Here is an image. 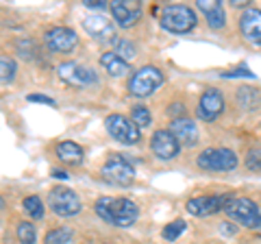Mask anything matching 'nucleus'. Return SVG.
Returning <instances> with one entry per match:
<instances>
[{"label":"nucleus","instance_id":"f257e3e1","mask_svg":"<svg viewBox=\"0 0 261 244\" xmlns=\"http://www.w3.org/2000/svg\"><path fill=\"white\" fill-rule=\"evenodd\" d=\"M94 209L105 223L116 225V227H130L137 221V216H140V207L128 199L100 197L94 203Z\"/></svg>","mask_w":261,"mask_h":244},{"label":"nucleus","instance_id":"f03ea898","mask_svg":"<svg viewBox=\"0 0 261 244\" xmlns=\"http://www.w3.org/2000/svg\"><path fill=\"white\" fill-rule=\"evenodd\" d=\"M159 22L170 33H190L198 18H196V11L187 5H166L161 9Z\"/></svg>","mask_w":261,"mask_h":244},{"label":"nucleus","instance_id":"7ed1b4c3","mask_svg":"<svg viewBox=\"0 0 261 244\" xmlns=\"http://www.w3.org/2000/svg\"><path fill=\"white\" fill-rule=\"evenodd\" d=\"M226 216L231 218L233 223H238L246 229H259L261 223V209L257 207L255 201L244 199V197H235L231 203L226 205Z\"/></svg>","mask_w":261,"mask_h":244},{"label":"nucleus","instance_id":"20e7f679","mask_svg":"<svg viewBox=\"0 0 261 244\" xmlns=\"http://www.w3.org/2000/svg\"><path fill=\"white\" fill-rule=\"evenodd\" d=\"M100 175L105 177V181L107 183L120 185V188H128V185L133 183V179H135V168L124 155H118L116 153V155H111L102 164Z\"/></svg>","mask_w":261,"mask_h":244},{"label":"nucleus","instance_id":"39448f33","mask_svg":"<svg viewBox=\"0 0 261 244\" xmlns=\"http://www.w3.org/2000/svg\"><path fill=\"white\" fill-rule=\"evenodd\" d=\"M105 127H107V133L120 144L133 146L142 140L140 127H137L133 120H128L126 116H122V113H111V116H107L105 118Z\"/></svg>","mask_w":261,"mask_h":244},{"label":"nucleus","instance_id":"423d86ee","mask_svg":"<svg viewBox=\"0 0 261 244\" xmlns=\"http://www.w3.org/2000/svg\"><path fill=\"white\" fill-rule=\"evenodd\" d=\"M163 83V72L154 66H144L135 72L128 81V94L137 99H146Z\"/></svg>","mask_w":261,"mask_h":244},{"label":"nucleus","instance_id":"0eeeda50","mask_svg":"<svg viewBox=\"0 0 261 244\" xmlns=\"http://www.w3.org/2000/svg\"><path fill=\"white\" fill-rule=\"evenodd\" d=\"M196 164L202 170L224 173V170L238 168V155H235L231 149H205L196 157Z\"/></svg>","mask_w":261,"mask_h":244},{"label":"nucleus","instance_id":"6e6552de","mask_svg":"<svg viewBox=\"0 0 261 244\" xmlns=\"http://www.w3.org/2000/svg\"><path fill=\"white\" fill-rule=\"evenodd\" d=\"M235 199V194L226 192V194H211V197H194L187 201V211L192 216H211L218 211H224L226 205Z\"/></svg>","mask_w":261,"mask_h":244},{"label":"nucleus","instance_id":"1a4fd4ad","mask_svg":"<svg viewBox=\"0 0 261 244\" xmlns=\"http://www.w3.org/2000/svg\"><path fill=\"white\" fill-rule=\"evenodd\" d=\"M48 205H50V209L57 216L70 218L81 211V199H79V194L70 188H55L48 194Z\"/></svg>","mask_w":261,"mask_h":244},{"label":"nucleus","instance_id":"9d476101","mask_svg":"<svg viewBox=\"0 0 261 244\" xmlns=\"http://www.w3.org/2000/svg\"><path fill=\"white\" fill-rule=\"evenodd\" d=\"M224 111V96L220 89L216 87H207L205 92H202L200 101H198V107H196V116L205 122H211L216 120L220 113Z\"/></svg>","mask_w":261,"mask_h":244},{"label":"nucleus","instance_id":"9b49d317","mask_svg":"<svg viewBox=\"0 0 261 244\" xmlns=\"http://www.w3.org/2000/svg\"><path fill=\"white\" fill-rule=\"evenodd\" d=\"M57 75H59V79H63L65 83L79 85V87L98 83L96 72H92V70L85 68V66H79V63H74V61L59 63V66H57Z\"/></svg>","mask_w":261,"mask_h":244},{"label":"nucleus","instance_id":"f8f14e48","mask_svg":"<svg viewBox=\"0 0 261 244\" xmlns=\"http://www.w3.org/2000/svg\"><path fill=\"white\" fill-rule=\"evenodd\" d=\"M109 9L113 13L116 24L122 29L133 27L142 18V3H137V0H113L109 5Z\"/></svg>","mask_w":261,"mask_h":244},{"label":"nucleus","instance_id":"ddd939ff","mask_svg":"<svg viewBox=\"0 0 261 244\" xmlns=\"http://www.w3.org/2000/svg\"><path fill=\"white\" fill-rule=\"evenodd\" d=\"M150 149H152V153L159 159L168 161V159H174L178 155V151H181V144H178V140L172 135V131L159 129V131H154L152 137H150Z\"/></svg>","mask_w":261,"mask_h":244},{"label":"nucleus","instance_id":"4468645a","mask_svg":"<svg viewBox=\"0 0 261 244\" xmlns=\"http://www.w3.org/2000/svg\"><path fill=\"white\" fill-rule=\"evenodd\" d=\"M44 39H46L48 48L55 51V53H70V51H74L76 44H79L76 33L72 29H68V27H53V29H48Z\"/></svg>","mask_w":261,"mask_h":244},{"label":"nucleus","instance_id":"2eb2a0df","mask_svg":"<svg viewBox=\"0 0 261 244\" xmlns=\"http://www.w3.org/2000/svg\"><path fill=\"white\" fill-rule=\"evenodd\" d=\"M240 31L250 44L261 46V11L255 7H248L240 15Z\"/></svg>","mask_w":261,"mask_h":244},{"label":"nucleus","instance_id":"dca6fc26","mask_svg":"<svg viewBox=\"0 0 261 244\" xmlns=\"http://www.w3.org/2000/svg\"><path fill=\"white\" fill-rule=\"evenodd\" d=\"M170 131L178 140V144H183V146H196L200 140L198 125L190 118H174L172 125H170Z\"/></svg>","mask_w":261,"mask_h":244},{"label":"nucleus","instance_id":"f3484780","mask_svg":"<svg viewBox=\"0 0 261 244\" xmlns=\"http://www.w3.org/2000/svg\"><path fill=\"white\" fill-rule=\"evenodd\" d=\"M83 29L87 31L92 37L96 39H116V33H113V22L107 20L105 15H87L83 20Z\"/></svg>","mask_w":261,"mask_h":244},{"label":"nucleus","instance_id":"a211bd4d","mask_svg":"<svg viewBox=\"0 0 261 244\" xmlns=\"http://www.w3.org/2000/svg\"><path fill=\"white\" fill-rule=\"evenodd\" d=\"M198 11L205 15V20L211 29H222L226 24V15H224V7L216 3V0H198L196 3Z\"/></svg>","mask_w":261,"mask_h":244},{"label":"nucleus","instance_id":"6ab92c4d","mask_svg":"<svg viewBox=\"0 0 261 244\" xmlns=\"http://www.w3.org/2000/svg\"><path fill=\"white\" fill-rule=\"evenodd\" d=\"M57 157H59L63 164H68V166H81L83 164V149L76 144V142H70V140H65V142H59L57 144Z\"/></svg>","mask_w":261,"mask_h":244},{"label":"nucleus","instance_id":"aec40b11","mask_svg":"<svg viewBox=\"0 0 261 244\" xmlns=\"http://www.w3.org/2000/svg\"><path fill=\"white\" fill-rule=\"evenodd\" d=\"M100 66L107 70L111 77H122V75H126L128 72V61H124L120 55H116L113 51L100 55Z\"/></svg>","mask_w":261,"mask_h":244},{"label":"nucleus","instance_id":"412c9836","mask_svg":"<svg viewBox=\"0 0 261 244\" xmlns=\"http://www.w3.org/2000/svg\"><path fill=\"white\" fill-rule=\"evenodd\" d=\"M22 205H24V211H27L31 218H35V221L44 218V203H42V199H39L37 194H31V197H27Z\"/></svg>","mask_w":261,"mask_h":244},{"label":"nucleus","instance_id":"4be33fe9","mask_svg":"<svg viewBox=\"0 0 261 244\" xmlns=\"http://www.w3.org/2000/svg\"><path fill=\"white\" fill-rule=\"evenodd\" d=\"M46 244H72V229L70 227H57L46 233Z\"/></svg>","mask_w":261,"mask_h":244},{"label":"nucleus","instance_id":"5701e85b","mask_svg":"<svg viewBox=\"0 0 261 244\" xmlns=\"http://www.w3.org/2000/svg\"><path fill=\"white\" fill-rule=\"evenodd\" d=\"M185 229H187V223L183 221V218H176V221L168 223L166 227H163L161 235H163V240H168V242H174V240H176L178 235H181Z\"/></svg>","mask_w":261,"mask_h":244},{"label":"nucleus","instance_id":"b1692460","mask_svg":"<svg viewBox=\"0 0 261 244\" xmlns=\"http://www.w3.org/2000/svg\"><path fill=\"white\" fill-rule=\"evenodd\" d=\"M238 101L244 109H257L259 105V94L255 92V89L250 87H240V94H238Z\"/></svg>","mask_w":261,"mask_h":244},{"label":"nucleus","instance_id":"393cba45","mask_svg":"<svg viewBox=\"0 0 261 244\" xmlns=\"http://www.w3.org/2000/svg\"><path fill=\"white\" fill-rule=\"evenodd\" d=\"M113 53L120 55L124 61H128V59H133V57H135V46L130 44L128 39L116 37V39H113Z\"/></svg>","mask_w":261,"mask_h":244},{"label":"nucleus","instance_id":"a878e982","mask_svg":"<svg viewBox=\"0 0 261 244\" xmlns=\"http://www.w3.org/2000/svg\"><path fill=\"white\" fill-rule=\"evenodd\" d=\"M0 79H3V83H11V81L15 79V63L13 59H9L7 55L0 57Z\"/></svg>","mask_w":261,"mask_h":244},{"label":"nucleus","instance_id":"bb28decb","mask_svg":"<svg viewBox=\"0 0 261 244\" xmlns=\"http://www.w3.org/2000/svg\"><path fill=\"white\" fill-rule=\"evenodd\" d=\"M130 120H133L137 127H148L152 122V116H150L148 107H144V105H135L133 111H130Z\"/></svg>","mask_w":261,"mask_h":244},{"label":"nucleus","instance_id":"cd10ccee","mask_svg":"<svg viewBox=\"0 0 261 244\" xmlns=\"http://www.w3.org/2000/svg\"><path fill=\"white\" fill-rule=\"evenodd\" d=\"M15 233H18V240L22 244H33L37 240V231H35V227H33L31 223H20L18 229H15Z\"/></svg>","mask_w":261,"mask_h":244},{"label":"nucleus","instance_id":"c85d7f7f","mask_svg":"<svg viewBox=\"0 0 261 244\" xmlns=\"http://www.w3.org/2000/svg\"><path fill=\"white\" fill-rule=\"evenodd\" d=\"M246 166L252 173H259L261 170V149H250L246 155Z\"/></svg>","mask_w":261,"mask_h":244},{"label":"nucleus","instance_id":"c756f323","mask_svg":"<svg viewBox=\"0 0 261 244\" xmlns=\"http://www.w3.org/2000/svg\"><path fill=\"white\" fill-rule=\"evenodd\" d=\"M222 77L224 79H231V77H248V79H252L255 75L246 68V66H240V68H235V70H231V72H222Z\"/></svg>","mask_w":261,"mask_h":244},{"label":"nucleus","instance_id":"7c9ffc66","mask_svg":"<svg viewBox=\"0 0 261 244\" xmlns=\"http://www.w3.org/2000/svg\"><path fill=\"white\" fill-rule=\"evenodd\" d=\"M27 101H31V103H44V105H50V107H55V99H50V96H44V94H29Z\"/></svg>","mask_w":261,"mask_h":244},{"label":"nucleus","instance_id":"2f4dec72","mask_svg":"<svg viewBox=\"0 0 261 244\" xmlns=\"http://www.w3.org/2000/svg\"><path fill=\"white\" fill-rule=\"evenodd\" d=\"M31 48H33V42H31V39H20V42H18V53L24 57V59H27V57H33Z\"/></svg>","mask_w":261,"mask_h":244},{"label":"nucleus","instance_id":"473e14b6","mask_svg":"<svg viewBox=\"0 0 261 244\" xmlns=\"http://www.w3.org/2000/svg\"><path fill=\"white\" fill-rule=\"evenodd\" d=\"M220 229H222L224 235H233L235 231H238L235 229V225H231V223H220Z\"/></svg>","mask_w":261,"mask_h":244},{"label":"nucleus","instance_id":"72a5a7b5","mask_svg":"<svg viewBox=\"0 0 261 244\" xmlns=\"http://www.w3.org/2000/svg\"><path fill=\"white\" fill-rule=\"evenodd\" d=\"M83 5L89 7V9H102V7H105L102 0H83Z\"/></svg>","mask_w":261,"mask_h":244},{"label":"nucleus","instance_id":"f704fd0d","mask_svg":"<svg viewBox=\"0 0 261 244\" xmlns=\"http://www.w3.org/2000/svg\"><path fill=\"white\" fill-rule=\"evenodd\" d=\"M50 175H53L55 179H61V181H63V179H68V173H63V170H57V168L50 170Z\"/></svg>","mask_w":261,"mask_h":244},{"label":"nucleus","instance_id":"c9c22d12","mask_svg":"<svg viewBox=\"0 0 261 244\" xmlns=\"http://www.w3.org/2000/svg\"><path fill=\"white\" fill-rule=\"evenodd\" d=\"M259 231H261V223H259Z\"/></svg>","mask_w":261,"mask_h":244},{"label":"nucleus","instance_id":"e433bc0d","mask_svg":"<svg viewBox=\"0 0 261 244\" xmlns=\"http://www.w3.org/2000/svg\"><path fill=\"white\" fill-rule=\"evenodd\" d=\"M105 244H107V242H105Z\"/></svg>","mask_w":261,"mask_h":244}]
</instances>
